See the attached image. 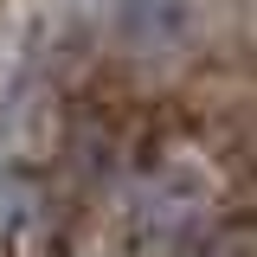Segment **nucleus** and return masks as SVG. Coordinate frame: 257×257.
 I'll return each instance as SVG.
<instances>
[{"label": "nucleus", "instance_id": "f257e3e1", "mask_svg": "<svg viewBox=\"0 0 257 257\" xmlns=\"http://www.w3.org/2000/svg\"><path fill=\"white\" fill-rule=\"evenodd\" d=\"M219 206V180L199 155H161L148 174H135L122 199V244L142 257H174L187 238L206 231Z\"/></svg>", "mask_w": 257, "mask_h": 257}, {"label": "nucleus", "instance_id": "f03ea898", "mask_svg": "<svg viewBox=\"0 0 257 257\" xmlns=\"http://www.w3.org/2000/svg\"><path fill=\"white\" fill-rule=\"evenodd\" d=\"M109 39L128 64H180L206 39V0H109Z\"/></svg>", "mask_w": 257, "mask_h": 257}, {"label": "nucleus", "instance_id": "7ed1b4c3", "mask_svg": "<svg viewBox=\"0 0 257 257\" xmlns=\"http://www.w3.org/2000/svg\"><path fill=\"white\" fill-rule=\"evenodd\" d=\"M174 257H257V238L251 231H199V238H187Z\"/></svg>", "mask_w": 257, "mask_h": 257}]
</instances>
